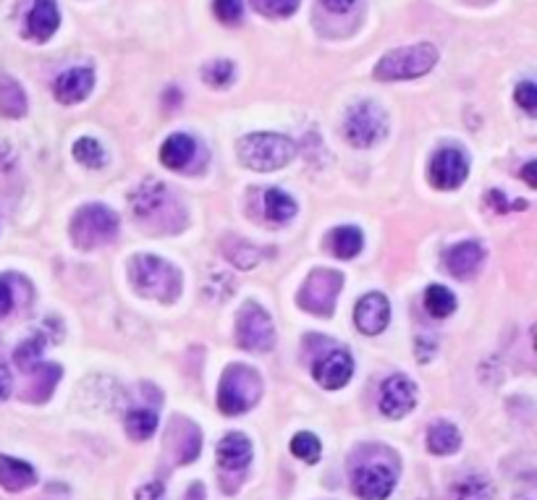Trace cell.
Masks as SVG:
<instances>
[{"label":"cell","mask_w":537,"mask_h":500,"mask_svg":"<svg viewBox=\"0 0 537 500\" xmlns=\"http://www.w3.org/2000/svg\"><path fill=\"white\" fill-rule=\"evenodd\" d=\"M129 278L142 296L155 301H176L181 296V273L165 260L153 254H136L129 262Z\"/></svg>","instance_id":"obj_1"},{"label":"cell","mask_w":537,"mask_h":500,"mask_svg":"<svg viewBox=\"0 0 537 500\" xmlns=\"http://www.w3.org/2000/svg\"><path fill=\"white\" fill-rule=\"evenodd\" d=\"M263 396V377L257 369L244 367V364H231L221 377L218 387V407L228 417L249 411Z\"/></svg>","instance_id":"obj_2"},{"label":"cell","mask_w":537,"mask_h":500,"mask_svg":"<svg viewBox=\"0 0 537 500\" xmlns=\"http://www.w3.org/2000/svg\"><path fill=\"white\" fill-rule=\"evenodd\" d=\"M118 226L121 221L111 207L85 205L71 218V241L85 251L97 250L118 236Z\"/></svg>","instance_id":"obj_3"},{"label":"cell","mask_w":537,"mask_h":500,"mask_svg":"<svg viewBox=\"0 0 537 500\" xmlns=\"http://www.w3.org/2000/svg\"><path fill=\"white\" fill-rule=\"evenodd\" d=\"M435 64H438V50L430 43L399 47V50H391L383 55L381 64L375 66V79H381V82L417 79V76H425L427 71L435 69Z\"/></svg>","instance_id":"obj_4"},{"label":"cell","mask_w":537,"mask_h":500,"mask_svg":"<svg viewBox=\"0 0 537 500\" xmlns=\"http://www.w3.org/2000/svg\"><path fill=\"white\" fill-rule=\"evenodd\" d=\"M296 155V144L283 134H249L239 142V158L252 171H278Z\"/></svg>","instance_id":"obj_5"},{"label":"cell","mask_w":537,"mask_h":500,"mask_svg":"<svg viewBox=\"0 0 537 500\" xmlns=\"http://www.w3.org/2000/svg\"><path fill=\"white\" fill-rule=\"evenodd\" d=\"M343 134L354 147H373L388 137V115L378 103H357L346 113Z\"/></svg>","instance_id":"obj_6"},{"label":"cell","mask_w":537,"mask_h":500,"mask_svg":"<svg viewBox=\"0 0 537 500\" xmlns=\"http://www.w3.org/2000/svg\"><path fill=\"white\" fill-rule=\"evenodd\" d=\"M343 286V275L338 270H325V268H317L313 273L307 275L302 291H299V307L313 312V315H331L333 307H336L338 291Z\"/></svg>","instance_id":"obj_7"},{"label":"cell","mask_w":537,"mask_h":500,"mask_svg":"<svg viewBox=\"0 0 537 500\" xmlns=\"http://www.w3.org/2000/svg\"><path fill=\"white\" fill-rule=\"evenodd\" d=\"M236 343L246 351L265 354L275 346V328L270 315L254 301H246L236 318Z\"/></svg>","instance_id":"obj_8"},{"label":"cell","mask_w":537,"mask_h":500,"mask_svg":"<svg viewBox=\"0 0 537 500\" xmlns=\"http://www.w3.org/2000/svg\"><path fill=\"white\" fill-rule=\"evenodd\" d=\"M467 173H470V160L456 147L435 152L430 162V181L435 189H456L467 181Z\"/></svg>","instance_id":"obj_9"},{"label":"cell","mask_w":537,"mask_h":500,"mask_svg":"<svg viewBox=\"0 0 537 500\" xmlns=\"http://www.w3.org/2000/svg\"><path fill=\"white\" fill-rule=\"evenodd\" d=\"M417 404V386L403 377V375H391L381 390V411L391 419H402Z\"/></svg>","instance_id":"obj_10"},{"label":"cell","mask_w":537,"mask_h":500,"mask_svg":"<svg viewBox=\"0 0 537 500\" xmlns=\"http://www.w3.org/2000/svg\"><path fill=\"white\" fill-rule=\"evenodd\" d=\"M352 372H354V359L349 351L343 348H336V351H328L325 357H320L313 367L314 380L328 390H338L343 387L349 380H352Z\"/></svg>","instance_id":"obj_11"},{"label":"cell","mask_w":537,"mask_h":500,"mask_svg":"<svg viewBox=\"0 0 537 500\" xmlns=\"http://www.w3.org/2000/svg\"><path fill=\"white\" fill-rule=\"evenodd\" d=\"M396 487V477L388 466L373 464V466H359L354 472V493L362 500H385Z\"/></svg>","instance_id":"obj_12"},{"label":"cell","mask_w":537,"mask_h":500,"mask_svg":"<svg viewBox=\"0 0 537 500\" xmlns=\"http://www.w3.org/2000/svg\"><path fill=\"white\" fill-rule=\"evenodd\" d=\"M391 319V304L383 294H367L359 299L357 309H354V322L362 333L367 336H378L388 328Z\"/></svg>","instance_id":"obj_13"},{"label":"cell","mask_w":537,"mask_h":500,"mask_svg":"<svg viewBox=\"0 0 537 500\" xmlns=\"http://www.w3.org/2000/svg\"><path fill=\"white\" fill-rule=\"evenodd\" d=\"M92 87H94V74L90 69H68L64 71L55 84H53V94L58 103L64 105H74L90 97Z\"/></svg>","instance_id":"obj_14"},{"label":"cell","mask_w":537,"mask_h":500,"mask_svg":"<svg viewBox=\"0 0 537 500\" xmlns=\"http://www.w3.org/2000/svg\"><path fill=\"white\" fill-rule=\"evenodd\" d=\"M485 260V250L480 241H462L446 251V270L459 280H467L480 270Z\"/></svg>","instance_id":"obj_15"},{"label":"cell","mask_w":537,"mask_h":500,"mask_svg":"<svg viewBox=\"0 0 537 500\" xmlns=\"http://www.w3.org/2000/svg\"><path fill=\"white\" fill-rule=\"evenodd\" d=\"M61 24V14H58V3L55 0H35L29 16H26V34L37 43H45L55 34Z\"/></svg>","instance_id":"obj_16"},{"label":"cell","mask_w":537,"mask_h":500,"mask_svg":"<svg viewBox=\"0 0 537 500\" xmlns=\"http://www.w3.org/2000/svg\"><path fill=\"white\" fill-rule=\"evenodd\" d=\"M165 202H168V189H165V183L155 181V179H147L132 191V212L139 221L157 215L165 207Z\"/></svg>","instance_id":"obj_17"},{"label":"cell","mask_w":537,"mask_h":500,"mask_svg":"<svg viewBox=\"0 0 537 500\" xmlns=\"http://www.w3.org/2000/svg\"><path fill=\"white\" fill-rule=\"evenodd\" d=\"M37 482V472L32 464H26L22 458H11V456L0 454V487L8 493H22L26 487H32Z\"/></svg>","instance_id":"obj_18"},{"label":"cell","mask_w":537,"mask_h":500,"mask_svg":"<svg viewBox=\"0 0 537 500\" xmlns=\"http://www.w3.org/2000/svg\"><path fill=\"white\" fill-rule=\"evenodd\" d=\"M249 461H252V443L242 432H231L218 443V464L224 469L236 472V469H244Z\"/></svg>","instance_id":"obj_19"},{"label":"cell","mask_w":537,"mask_h":500,"mask_svg":"<svg viewBox=\"0 0 537 500\" xmlns=\"http://www.w3.org/2000/svg\"><path fill=\"white\" fill-rule=\"evenodd\" d=\"M194 152H197V144H194V139L189 134H171L160 147V160H163L165 168L179 171V168L192 162Z\"/></svg>","instance_id":"obj_20"},{"label":"cell","mask_w":537,"mask_h":500,"mask_svg":"<svg viewBox=\"0 0 537 500\" xmlns=\"http://www.w3.org/2000/svg\"><path fill=\"white\" fill-rule=\"evenodd\" d=\"M260 207H263V218L270 223H286L296 215V202L281 189H265L260 197Z\"/></svg>","instance_id":"obj_21"},{"label":"cell","mask_w":537,"mask_h":500,"mask_svg":"<svg viewBox=\"0 0 537 500\" xmlns=\"http://www.w3.org/2000/svg\"><path fill=\"white\" fill-rule=\"evenodd\" d=\"M61 372L64 369L58 364H40L32 372H26L32 377V386L26 387V393H24L26 401H47L53 387L58 386V380H61Z\"/></svg>","instance_id":"obj_22"},{"label":"cell","mask_w":537,"mask_h":500,"mask_svg":"<svg viewBox=\"0 0 537 500\" xmlns=\"http://www.w3.org/2000/svg\"><path fill=\"white\" fill-rule=\"evenodd\" d=\"M325 244H328V250L333 251L338 260H352V257H357L362 251L364 236H362V230L357 226H338L331 230Z\"/></svg>","instance_id":"obj_23"},{"label":"cell","mask_w":537,"mask_h":500,"mask_svg":"<svg viewBox=\"0 0 537 500\" xmlns=\"http://www.w3.org/2000/svg\"><path fill=\"white\" fill-rule=\"evenodd\" d=\"M24 113H26V94L22 84L11 76H0V115L22 118Z\"/></svg>","instance_id":"obj_24"},{"label":"cell","mask_w":537,"mask_h":500,"mask_svg":"<svg viewBox=\"0 0 537 500\" xmlns=\"http://www.w3.org/2000/svg\"><path fill=\"white\" fill-rule=\"evenodd\" d=\"M462 446L459 430L448 422H438L427 430V451L435 456H448L453 454Z\"/></svg>","instance_id":"obj_25"},{"label":"cell","mask_w":537,"mask_h":500,"mask_svg":"<svg viewBox=\"0 0 537 500\" xmlns=\"http://www.w3.org/2000/svg\"><path fill=\"white\" fill-rule=\"evenodd\" d=\"M43 351H45V336H43V333H35V336H29V338L14 351V359L19 364V369L32 372L35 367H40Z\"/></svg>","instance_id":"obj_26"},{"label":"cell","mask_w":537,"mask_h":500,"mask_svg":"<svg viewBox=\"0 0 537 500\" xmlns=\"http://www.w3.org/2000/svg\"><path fill=\"white\" fill-rule=\"evenodd\" d=\"M425 309L430 318H448L456 309V296L446 286H430L425 291Z\"/></svg>","instance_id":"obj_27"},{"label":"cell","mask_w":537,"mask_h":500,"mask_svg":"<svg viewBox=\"0 0 537 500\" xmlns=\"http://www.w3.org/2000/svg\"><path fill=\"white\" fill-rule=\"evenodd\" d=\"M157 430V414L153 409H134L126 414V432L134 440H147Z\"/></svg>","instance_id":"obj_28"},{"label":"cell","mask_w":537,"mask_h":500,"mask_svg":"<svg viewBox=\"0 0 537 500\" xmlns=\"http://www.w3.org/2000/svg\"><path fill=\"white\" fill-rule=\"evenodd\" d=\"M453 495L456 500H492L495 490L488 477H464L453 487Z\"/></svg>","instance_id":"obj_29"},{"label":"cell","mask_w":537,"mask_h":500,"mask_svg":"<svg viewBox=\"0 0 537 500\" xmlns=\"http://www.w3.org/2000/svg\"><path fill=\"white\" fill-rule=\"evenodd\" d=\"M74 158L87 168H103L105 165V150L97 139L85 137L74 144Z\"/></svg>","instance_id":"obj_30"},{"label":"cell","mask_w":537,"mask_h":500,"mask_svg":"<svg viewBox=\"0 0 537 500\" xmlns=\"http://www.w3.org/2000/svg\"><path fill=\"white\" fill-rule=\"evenodd\" d=\"M292 454L302 461H307V464H317V458L323 454V446L313 432H299V435H293Z\"/></svg>","instance_id":"obj_31"},{"label":"cell","mask_w":537,"mask_h":500,"mask_svg":"<svg viewBox=\"0 0 537 500\" xmlns=\"http://www.w3.org/2000/svg\"><path fill=\"white\" fill-rule=\"evenodd\" d=\"M252 8L270 19H286L299 8V0H252Z\"/></svg>","instance_id":"obj_32"},{"label":"cell","mask_w":537,"mask_h":500,"mask_svg":"<svg viewBox=\"0 0 537 500\" xmlns=\"http://www.w3.org/2000/svg\"><path fill=\"white\" fill-rule=\"evenodd\" d=\"M231 244H234L236 250H225V254L231 257V262H234L236 268L249 270V268H254V265H257V260H260V251L254 250L249 241H242V239H231Z\"/></svg>","instance_id":"obj_33"},{"label":"cell","mask_w":537,"mask_h":500,"mask_svg":"<svg viewBox=\"0 0 537 500\" xmlns=\"http://www.w3.org/2000/svg\"><path fill=\"white\" fill-rule=\"evenodd\" d=\"M202 76L210 87H225L234 79V66L228 61H213L202 69Z\"/></svg>","instance_id":"obj_34"},{"label":"cell","mask_w":537,"mask_h":500,"mask_svg":"<svg viewBox=\"0 0 537 500\" xmlns=\"http://www.w3.org/2000/svg\"><path fill=\"white\" fill-rule=\"evenodd\" d=\"M213 11H215L218 22L228 24V26H234V24L242 22V14H244V3H242V0H213Z\"/></svg>","instance_id":"obj_35"},{"label":"cell","mask_w":537,"mask_h":500,"mask_svg":"<svg viewBox=\"0 0 537 500\" xmlns=\"http://www.w3.org/2000/svg\"><path fill=\"white\" fill-rule=\"evenodd\" d=\"M516 103L527 111V113H535L537 111V87L535 82H522L514 92Z\"/></svg>","instance_id":"obj_36"},{"label":"cell","mask_w":537,"mask_h":500,"mask_svg":"<svg viewBox=\"0 0 537 500\" xmlns=\"http://www.w3.org/2000/svg\"><path fill=\"white\" fill-rule=\"evenodd\" d=\"M11 280L14 275H0V318L11 315L16 299H14V289H11Z\"/></svg>","instance_id":"obj_37"},{"label":"cell","mask_w":537,"mask_h":500,"mask_svg":"<svg viewBox=\"0 0 537 500\" xmlns=\"http://www.w3.org/2000/svg\"><path fill=\"white\" fill-rule=\"evenodd\" d=\"M485 200H488L491 210H498V212H506V210H527V202H524V200L506 202V200H503V191H488Z\"/></svg>","instance_id":"obj_38"},{"label":"cell","mask_w":537,"mask_h":500,"mask_svg":"<svg viewBox=\"0 0 537 500\" xmlns=\"http://www.w3.org/2000/svg\"><path fill=\"white\" fill-rule=\"evenodd\" d=\"M136 500H165V485H163V482L142 485V487L136 490Z\"/></svg>","instance_id":"obj_39"},{"label":"cell","mask_w":537,"mask_h":500,"mask_svg":"<svg viewBox=\"0 0 537 500\" xmlns=\"http://www.w3.org/2000/svg\"><path fill=\"white\" fill-rule=\"evenodd\" d=\"M323 5H325L328 11L343 14V11H349V8L354 5V0H323Z\"/></svg>","instance_id":"obj_40"},{"label":"cell","mask_w":537,"mask_h":500,"mask_svg":"<svg viewBox=\"0 0 537 500\" xmlns=\"http://www.w3.org/2000/svg\"><path fill=\"white\" fill-rule=\"evenodd\" d=\"M11 393V375H8V367L0 362V398H5Z\"/></svg>","instance_id":"obj_41"},{"label":"cell","mask_w":537,"mask_h":500,"mask_svg":"<svg viewBox=\"0 0 537 500\" xmlns=\"http://www.w3.org/2000/svg\"><path fill=\"white\" fill-rule=\"evenodd\" d=\"M535 168H537V162H527V168H524V181L530 183V186H537Z\"/></svg>","instance_id":"obj_42"}]
</instances>
